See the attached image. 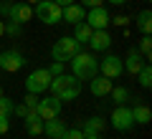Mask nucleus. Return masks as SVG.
Returning <instances> with one entry per match:
<instances>
[{
    "label": "nucleus",
    "mask_w": 152,
    "mask_h": 139,
    "mask_svg": "<svg viewBox=\"0 0 152 139\" xmlns=\"http://www.w3.org/2000/svg\"><path fill=\"white\" fill-rule=\"evenodd\" d=\"M5 36V20H0V38Z\"/></svg>",
    "instance_id": "nucleus-37"
},
{
    "label": "nucleus",
    "mask_w": 152,
    "mask_h": 139,
    "mask_svg": "<svg viewBox=\"0 0 152 139\" xmlns=\"http://www.w3.org/2000/svg\"><path fill=\"white\" fill-rule=\"evenodd\" d=\"M36 114L43 122H48V119H56L61 114V99H56V96H38V104H36Z\"/></svg>",
    "instance_id": "nucleus-7"
},
{
    "label": "nucleus",
    "mask_w": 152,
    "mask_h": 139,
    "mask_svg": "<svg viewBox=\"0 0 152 139\" xmlns=\"http://www.w3.org/2000/svg\"><path fill=\"white\" fill-rule=\"evenodd\" d=\"M137 76H140V86H142V89H150V86H152V66H150V61L140 68Z\"/></svg>",
    "instance_id": "nucleus-22"
},
{
    "label": "nucleus",
    "mask_w": 152,
    "mask_h": 139,
    "mask_svg": "<svg viewBox=\"0 0 152 139\" xmlns=\"http://www.w3.org/2000/svg\"><path fill=\"white\" fill-rule=\"evenodd\" d=\"M89 48L94 51V53H104V51L112 48V36H109L107 31H94L91 38H89Z\"/></svg>",
    "instance_id": "nucleus-12"
},
{
    "label": "nucleus",
    "mask_w": 152,
    "mask_h": 139,
    "mask_svg": "<svg viewBox=\"0 0 152 139\" xmlns=\"http://www.w3.org/2000/svg\"><path fill=\"white\" fill-rule=\"evenodd\" d=\"M137 31L142 36H150L152 33V13L150 10H140L137 13Z\"/></svg>",
    "instance_id": "nucleus-20"
},
{
    "label": "nucleus",
    "mask_w": 152,
    "mask_h": 139,
    "mask_svg": "<svg viewBox=\"0 0 152 139\" xmlns=\"http://www.w3.org/2000/svg\"><path fill=\"white\" fill-rule=\"evenodd\" d=\"M84 23H89L94 31H107L109 23H112V18H109L107 8L99 5V8H89V13H86V18H84Z\"/></svg>",
    "instance_id": "nucleus-10"
},
{
    "label": "nucleus",
    "mask_w": 152,
    "mask_h": 139,
    "mask_svg": "<svg viewBox=\"0 0 152 139\" xmlns=\"http://www.w3.org/2000/svg\"><path fill=\"white\" fill-rule=\"evenodd\" d=\"M0 96H3V86H0Z\"/></svg>",
    "instance_id": "nucleus-40"
},
{
    "label": "nucleus",
    "mask_w": 152,
    "mask_h": 139,
    "mask_svg": "<svg viewBox=\"0 0 152 139\" xmlns=\"http://www.w3.org/2000/svg\"><path fill=\"white\" fill-rule=\"evenodd\" d=\"M10 129V116H0V134H8Z\"/></svg>",
    "instance_id": "nucleus-32"
},
{
    "label": "nucleus",
    "mask_w": 152,
    "mask_h": 139,
    "mask_svg": "<svg viewBox=\"0 0 152 139\" xmlns=\"http://www.w3.org/2000/svg\"><path fill=\"white\" fill-rule=\"evenodd\" d=\"M104 129H107V119L91 116V119H86V122H84V129H81V132H84V134H102Z\"/></svg>",
    "instance_id": "nucleus-19"
},
{
    "label": "nucleus",
    "mask_w": 152,
    "mask_h": 139,
    "mask_svg": "<svg viewBox=\"0 0 152 139\" xmlns=\"http://www.w3.org/2000/svg\"><path fill=\"white\" fill-rule=\"evenodd\" d=\"M107 3H112V5H124L127 0H107Z\"/></svg>",
    "instance_id": "nucleus-36"
},
{
    "label": "nucleus",
    "mask_w": 152,
    "mask_h": 139,
    "mask_svg": "<svg viewBox=\"0 0 152 139\" xmlns=\"http://www.w3.org/2000/svg\"><path fill=\"white\" fill-rule=\"evenodd\" d=\"M28 111H31V109H28L26 104H15V109H13V114H15V116H20V119H26Z\"/></svg>",
    "instance_id": "nucleus-29"
},
{
    "label": "nucleus",
    "mask_w": 152,
    "mask_h": 139,
    "mask_svg": "<svg viewBox=\"0 0 152 139\" xmlns=\"http://www.w3.org/2000/svg\"><path fill=\"white\" fill-rule=\"evenodd\" d=\"M81 5H86V8H99V5H104V0H81Z\"/></svg>",
    "instance_id": "nucleus-33"
},
{
    "label": "nucleus",
    "mask_w": 152,
    "mask_h": 139,
    "mask_svg": "<svg viewBox=\"0 0 152 139\" xmlns=\"http://www.w3.org/2000/svg\"><path fill=\"white\" fill-rule=\"evenodd\" d=\"M23 66H26V56L18 53V51H0V68L8 71V74H15V71H20Z\"/></svg>",
    "instance_id": "nucleus-9"
},
{
    "label": "nucleus",
    "mask_w": 152,
    "mask_h": 139,
    "mask_svg": "<svg viewBox=\"0 0 152 139\" xmlns=\"http://www.w3.org/2000/svg\"><path fill=\"white\" fill-rule=\"evenodd\" d=\"M48 74H51V76H58V74H64V63H61V61H53V63L48 66Z\"/></svg>",
    "instance_id": "nucleus-28"
},
{
    "label": "nucleus",
    "mask_w": 152,
    "mask_h": 139,
    "mask_svg": "<svg viewBox=\"0 0 152 139\" xmlns=\"http://www.w3.org/2000/svg\"><path fill=\"white\" fill-rule=\"evenodd\" d=\"M109 94H112V99L117 101V106H122L124 101H129V91H127L124 86H117V89H112Z\"/></svg>",
    "instance_id": "nucleus-23"
},
{
    "label": "nucleus",
    "mask_w": 152,
    "mask_h": 139,
    "mask_svg": "<svg viewBox=\"0 0 152 139\" xmlns=\"http://www.w3.org/2000/svg\"><path fill=\"white\" fill-rule=\"evenodd\" d=\"M64 132H66V124L61 122L58 116L43 122V134H46L48 139H61V137H64Z\"/></svg>",
    "instance_id": "nucleus-17"
},
{
    "label": "nucleus",
    "mask_w": 152,
    "mask_h": 139,
    "mask_svg": "<svg viewBox=\"0 0 152 139\" xmlns=\"http://www.w3.org/2000/svg\"><path fill=\"white\" fill-rule=\"evenodd\" d=\"M20 33H23V25H18L13 20H5V36H20Z\"/></svg>",
    "instance_id": "nucleus-26"
},
{
    "label": "nucleus",
    "mask_w": 152,
    "mask_h": 139,
    "mask_svg": "<svg viewBox=\"0 0 152 139\" xmlns=\"http://www.w3.org/2000/svg\"><path fill=\"white\" fill-rule=\"evenodd\" d=\"M69 63H71V74H74L79 81L94 79V76H96V71H99L96 56H94V53H84V51H79V53H76Z\"/></svg>",
    "instance_id": "nucleus-2"
},
{
    "label": "nucleus",
    "mask_w": 152,
    "mask_h": 139,
    "mask_svg": "<svg viewBox=\"0 0 152 139\" xmlns=\"http://www.w3.org/2000/svg\"><path fill=\"white\" fill-rule=\"evenodd\" d=\"M112 23H117V25H122V28H124L127 23H129V18H127V15H117V18H114Z\"/></svg>",
    "instance_id": "nucleus-34"
},
{
    "label": "nucleus",
    "mask_w": 152,
    "mask_h": 139,
    "mask_svg": "<svg viewBox=\"0 0 152 139\" xmlns=\"http://www.w3.org/2000/svg\"><path fill=\"white\" fill-rule=\"evenodd\" d=\"M61 13H64V8L56 5L53 0H41V3H36V15H38V20L46 23V25L61 23Z\"/></svg>",
    "instance_id": "nucleus-5"
},
{
    "label": "nucleus",
    "mask_w": 152,
    "mask_h": 139,
    "mask_svg": "<svg viewBox=\"0 0 152 139\" xmlns=\"http://www.w3.org/2000/svg\"><path fill=\"white\" fill-rule=\"evenodd\" d=\"M10 5H13L10 0H0V15H3V18H8V13H10Z\"/></svg>",
    "instance_id": "nucleus-31"
},
{
    "label": "nucleus",
    "mask_w": 152,
    "mask_h": 139,
    "mask_svg": "<svg viewBox=\"0 0 152 139\" xmlns=\"http://www.w3.org/2000/svg\"><path fill=\"white\" fill-rule=\"evenodd\" d=\"M26 132L31 134V137H41V134H43V119L36 114V109H31V111L26 114Z\"/></svg>",
    "instance_id": "nucleus-16"
},
{
    "label": "nucleus",
    "mask_w": 152,
    "mask_h": 139,
    "mask_svg": "<svg viewBox=\"0 0 152 139\" xmlns=\"http://www.w3.org/2000/svg\"><path fill=\"white\" fill-rule=\"evenodd\" d=\"M84 18H86V10H84V5H79V3H71V5H66L64 13H61V20L71 23V25L81 23Z\"/></svg>",
    "instance_id": "nucleus-15"
},
{
    "label": "nucleus",
    "mask_w": 152,
    "mask_h": 139,
    "mask_svg": "<svg viewBox=\"0 0 152 139\" xmlns=\"http://www.w3.org/2000/svg\"><path fill=\"white\" fill-rule=\"evenodd\" d=\"M48 91L56 99H61V101H74V99L81 94V81L76 79L74 74H58V76L51 79Z\"/></svg>",
    "instance_id": "nucleus-1"
},
{
    "label": "nucleus",
    "mask_w": 152,
    "mask_h": 139,
    "mask_svg": "<svg viewBox=\"0 0 152 139\" xmlns=\"http://www.w3.org/2000/svg\"><path fill=\"white\" fill-rule=\"evenodd\" d=\"M112 79H107V76L96 74L94 79H89V91H91L94 96H109V91H112Z\"/></svg>",
    "instance_id": "nucleus-13"
},
{
    "label": "nucleus",
    "mask_w": 152,
    "mask_h": 139,
    "mask_svg": "<svg viewBox=\"0 0 152 139\" xmlns=\"http://www.w3.org/2000/svg\"><path fill=\"white\" fill-rule=\"evenodd\" d=\"M109 124H112L117 132H129V129L134 127V119H132V109H129V106H124V104H122V106H114Z\"/></svg>",
    "instance_id": "nucleus-8"
},
{
    "label": "nucleus",
    "mask_w": 152,
    "mask_h": 139,
    "mask_svg": "<svg viewBox=\"0 0 152 139\" xmlns=\"http://www.w3.org/2000/svg\"><path fill=\"white\" fill-rule=\"evenodd\" d=\"M122 63H124V71H127V74L137 76V74H140V68L147 63V61L140 56V51H137V48H129V53H127V58H122Z\"/></svg>",
    "instance_id": "nucleus-14"
},
{
    "label": "nucleus",
    "mask_w": 152,
    "mask_h": 139,
    "mask_svg": "<svg viewBox=\"0 0 152 139\" xmlns=\"http://www.w3.org/2000/svg\"><path fill=\"white\" fill-rule=\"evenodd\" d=\"M86 139H102V134H86Z\"/></svg>",
    "instance_id": "nucleus-38"
},
{
    "label": "nucleus",
    "mask_w": 152,
    "mask_h": 139,
    "mask_svg": "<svg viewBox=\"0 0 152 139\" xmlns=\"http://www.w3.org/2000/svg\"><path fill=\"white\" fill-rule=\"evenodd\" d=\"M61 139H86V134H84L81 129H66Z\"/></svg>",
    "instance_id": "nucleus-27"
},
{
    "label": "nucleus",
    "mask_w": 152,
    "mask_h": 139,
    "mask_svg": "<svg viewBox=\"0 0 152 139\" xmlns=\"http://www.w3.org/2000/svg\"><path fill=\"white\" fill-rule=\"evenodd\" d=\"M23 104H26L28 109H36V104H38V96H36V94H26V99H23Z\"/></svg>",
    "instance_id": "nucleus-30"
},
{
    "label": "nucleus",
    "mask_w": 152,
    "mask_h": 139,
    "mask_svg": "<svg viewBox=\"0 0 152 139\" xmlns=\"http://www.w3.org/2000/svg\"><path fill=\"white\" fill-rule=\"evenodd\" d=\"M26 3L28 5H36V3H41V0H26Z\"/></svg>",
    "instance_id": "nucleus-39"
},
{
    "label": "nucleus",
    "mask_w": 152,
    "mask_h": 139,
    "mask_svg": "<svg viewBox=\"0 0 152 139\" xmlns=\"http://www.w3.org/2000/svg\"><path fill=\"white\" fill-rule=\"evenodd\" d=\"M137 51H140V56H142L145 61H150V56H152V38H150V36H142L140 48H137Z\"/></svg>",
    "instance_id": "nucleus-24"
},
{
    "label": "nucleus",
    "mask_w": 152,
    "mask_h": 139,
    "mask_svg": "<svg viewBox=\"0 0 152 139\" xmlns=\"http://www.w3.org/2000/svg\"><path fill=\"white\" fill-rule=\"evenodd\" d=\"M91 33H94V28L89 25V23H84V20H81V23H76V25H74V38H76L79 43H89Z\"/></svg>",
    "instance_id": "nucleus-21"
},
{
    "label": "nucleus",
    "mask_w": 152,
    "mask_h": 139,
    "mask_svg": "<svg viewBox=\"0 0 152 139\" xmlns=\"http://www.w3.org/2000/svg\"><path fill=\"white\" fill-rule=\"evenodd\" d=\"M51 79H53V76L48 74V68H36V71H31V74H28V79H26V91H28V94L41 96L43 91H48Z\"/></svg>",
    "instance_id": "nucleus-4"
},
{
    "label": "nucleus",
    "mask_w": 152,
    "mask_h": 139,
    "mask_svg": "<svg viewBox=\"0 0 152 139\" xmlns=\"http://www.w3.org/2000/svg\"><path fill=\"white\" fill-rule=\"evenodd\" d=\"M132 119H134V124H150L152 122V111H150V106L147 104H137L134 109H132Z\"/></svg>",
    "instance_id": "nucleus-18"
},
{
    "label": "nucleus",
    "mask_w": 152,
    "mask_h": 139,
    "mask_svg": "<svg viewBox=\"0 0 152 139\" xmlns=\"http://www.w3.org/2000/svg\"><path fill=\"white\" fill-rule=\"evenodd\" d=\"M56 5H61V8H66V5H71V3H76V0H53Z\"/></svg>",
    "instance_id": "nucleus-35"
},
{
    "label": "nucleus",
    "mask_w": 152,
    "mask_h": 139,
    "mask_svg": "<svg viewBox=\"0 0 152 139\" xmlns=\"http://www.w3.org/2000/svg\"><path fill=\"white\" fill-rule=\"evenodd\" d=\"M99 74L114 81V79H119V76L124 74V63H122V58H119V56L107 53L102 61H99Z\"/></svg>",
    "instance_id": "nucleus-6"
},
{
    "label": "nucleus",
    "mask_w": 152,
    "mask_h": 139,
    "mask_svg": "<svg viewBox=\"0 0 152 139\" xmlns=\"http://www.w3.org/2000/svg\"><path fill=\"white\" fill-rule=\"evenodd\" d=\"M33 18V5H28L26 0L23 3H13L10 5V13H8V20L18 23V25H26L28 20Z\"/></svg>",
    "instance_id": "nucleus-11"
},
{
    "label": "nucleus",
    "mask_w": 152,
    "mask_h": 139,
    "mask_svg": "<svg viewBox=\"0 0 152 139\" xmlns=\"http://www.w3.org/2000/svg\"><path fill=\"white\" fill-rule=\"evenodd\" d=\"M79 51H81V43L76 41L74 36H64V38H58V41L51 46V56H53V61H61V63H69Z\"/></svg>",
    "instance_id": "nucleus-3"
},
{
    "label": "nucleus",
    "mask_w": 152,
    "mask_h": 139,
    "mask_svg": "<svg viewBox=\"0 0 152 139\" xmlns=\"http://www.w3.org/2000/svg\"><path fill=\"white\" fill-rule=\"evenodd\" d=\"M13 109H15V101H13V99H8L5 94H3V96H0V116H10Z\"/></svg>",
    "instance_id": "nucleus-25"
}]
</instances>
